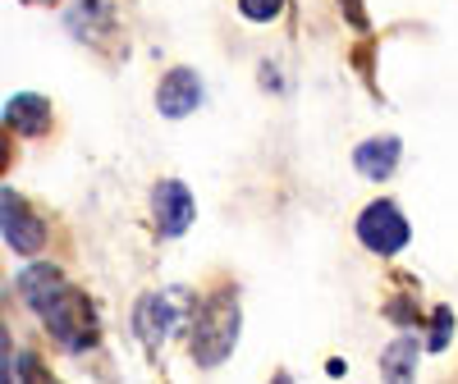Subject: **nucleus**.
I'll return each instance as SVG.
<instances>
[{
  "mask_svg": "<svg viewBox=\"0 0 458 384\" xmlns=\"http://www.w3.org/2000/svg\"><path fill=\"white\" fill-rule=\"evenodd\" d=\"M19 293L64 353L97 348V338H101L97 306L64 280V271H55V265H28L19 275Z\"/></svg>",
  "mask_w": 458,
  "mask_h": 384,
  "instance_id": "nucleus-1",
  "label": "nucleus"
},
{
  "mask_svg": "<svg viewBox=\"0 0 458 384\" xmlns=\"http://www.w3.org/2000/svg\"><path fill=\"white\" fill-rule=\"evenodd\" d=\"M284 10V0H239V14L248 23H276Z\"/></svg>",
  "mask_w": 458,
  "mask_h": 384,
  "instance_id": "nucleus-11",
  "label": "nucleus"
},
{
  "mask_svg": "<svg viewBox=\"0 0 458 384\" xmlns=\"http://www.w3.org/2000/svg\"><path fill=\"white\" fill-rule=\"evenodd\" d=\"M23 5H42V10H51V5H60V0H23Z\"/></svg>",
  "mask_w": 458,
  "mask_h": 384,
  "instance_id": "nucleus-17",
  "label": "nucleus"
},
{
  "mask_svg": "<svg viewBox=\"0 0 458 384\" xmlns=\"http://www.w3.org/2000/svg\"><path fill=\"white\" fill-rule=\"evenodd\" d=\"M0 234L19 256H37L47 247V224L19 192H0Z\"/></svg>",
  "mask_w": 458,
  "mask_h": 384,
  "instance_id": "nucleus-5",
  "label": "nucleus"
},
{
  "mask_svg": "<svg viewBox=\"0 0 458 384\" xmlns=\"http://www.w3.org/2000/svg\"><path fill=\"white\" fill-rule=\"evenodd\" d=\"M408 220H403V211L394 206V202H371L362 215H358V243L367 247V252H376V256H394V252H403L408 247Z\"/></svg>",
  "mask_w": 458,
  "mask_h": 384,
  "instance_id": "nucleus-4",
  "label": "nucleus"
},
{
  "mask_svg": "<svg viewBox=\"0 0 458 384\" xmlns=\"http://www.w3.org/2000/svg\"><path fill=\"white\" fill-rule=\"evenodd\" d=\"M5 129L23 133V138H42L51 129V101L37 96V92H19L5 105Z\"/></svg>",
  "mask_w": 458,
  "mask_h": 384,
  "instance_id": "nucleus-9",
  "label": "nucleus"
},
{
  "mask_svg": "<svg viewBox=\"0 0 458 384\" xmlns=\"http://www.w3.org/2000/svg\"><path fill=\"white\" fill-rule=\"evenodd\" d=\"M188 321V293L183 288H165V293H147L138 302L133 312V330L138 338L147 343V348H161V343H170Z\"/></svg>",
  "mask_w": 458,
  "mask_h": 384,
  "instance_id": "nucleus-3",
  "label": "nucleus"
},
{
  "mask_svg": "<svg viewBox=\"0 0 458 384\" xmlns=\"http://www.w3.org/2000/svg\"><path fill=\"white\" fill-rule=\"evenodd\" d=\"M239 330H243V312H239V293L234 288H220L193 325V362L198 366H220L239 343Z\"/></svg>",
  "mask_w": 458,
  "mask_h": 384,
  "instance_id": "nucleus-2",
  "label": "nucleus"
},
{
  "mask_svg": "<svg viewBox=\"0 0 458 384\" xmlns=\"http://www.w3.org/2000/svg\"><path fill=\"white\" fill-rule=\"evenodd\" d=\"M10 375V334H5V325H0V380Z\"/></svg>",
  "mask_w": 458,
  "mask_h": 384,
  "instance_id": "nucleus-14",
  "label": "nucleus"
},
{
  "mask_svg": "<svg viewBox=\"0 0 458 384\" xmlns=\"http://www.w3.org/2000/svg\"><path fill=\"white\" fill-rule=\"evenodd\" d=\"M198 105H202V79L193 69H170L157 88V110L165 120H188Z\"/></svg>",
  "mask_w": 458,
  "mask_h": 384,
  "instance_id": "nucleus-7",
  "label": "nucleus"
},
{
  "mask_svg": "<svg viewBox=\"0 0 458 384\" xmlns=\"http://www.w3.org/2000/svg\"><path fill=\"white\" fill-rule=\"evenodd\" d=\"M412 366H417V338L403 334V338H394L386 348V357H380V375L403 384V380H412Z\"/></svg>",
  "mask_w": 458,
  "mask_h": 384,
  "instance_id": "nucleus-10",
  "label": "nucleus"
},
{
  "mask_svg": "<svg viewBox=\"0 0 458 384\" xmlns=\"http://www.w3.org/2000/svg\"><path fill=\"white\" fill-rule=\"evenodd\" d=\"M399 156H403V142L399 138H367L353 146V165L362 179H376V183H386L394 170H399Z\"/></svg>",
  "mask_w": 458,
  "mask_h": 384,
  "instance_id": "nucleus-8",
  "label": "nucleus"
},
{
  "mask_svg": "<svg viewBox=\"0 0 458 384\" xmlns=\"http://www.w3.org/2000/svg\"><path fill=\"white\" fill-rule=\"evenodd\" d=\"M19 371L32 375V380H47V371H42V362H37V357H19Z\"/></svg>",
  "mask_w": 458,
  "mask_h": 384,
  "instance_id": "nucleus-15",
  "label": "nucleus"
},
{
  "mask_svg": "<svg viewBox=\"0 0 458 384\" xmlns=\"http://www.w3.org/2000/svg\"><path fill=\"white\" fill-rule=\"evenodd\" d=\"M449 334H454V312H449V306H436V325H431L427 348H431V353H445V348H449Z\"/></svg>",
  "mask_w": 458,
  "mask_h": 384,
  "instance_id": "nucleus-12",
  "label": "nucleus"
},
{
  "mask_svg": "<svg viewBox=\"0 0 458 384\" xmlns=\"http://www.w3.org/2000/svg\"><path fill=\"white\" fill-rule=\"evenodd\" d=\"M344 5V14L353 19V28H367V14H362V0H339Z\"/></svg>",
  "mask_w": 458,
  "mask_h": 384,
  "instance_id": "nucleus-13",
  "label": "nucleus"
},
{
  "mask_svg": "<svg viewBox=\"0 0 458 384\" xmlns=\"http://www.w3.org/2000/svg\"><path fill=\"white\" fill-rule=\"evenodd\" d=\"M151 206H157V229H161L165 238H183L188 224H193V215H198L193 192H188L179 179L157 183V192H151Z\"/></svg>",
  "mask_w": 458,
  "mask_h": 384,
  "instance_id": "nucleus-6",
  "label": "nucleus"
},
{
  "mask_svg": "<svg viewBox=\"0 0 458 384\" xmlns=\"http://www.w3.org/2000/svg\"><path fill=\"white\" fill-rule=\"evenodd\" d=\"M10 156H14V151H10V138H5V129H0V174L10 170Z\"/></svg>",
  "mask_w": 458,
  "mask_h": 384,
  "instance_id": "nucleus-16",
  "label": "nucleus"
}]
</instances>
